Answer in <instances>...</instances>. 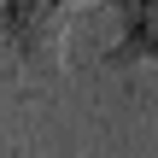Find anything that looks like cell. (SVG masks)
Wrapping results in <instances>:
<instances>
[{
	"instance_id": "6da1fadb",
	"label": "cell",
	"mask_w": 158,
	"mask_h": 158,
	"mask_svg": "<svg viewBox=\"0 0 158 158\" xmlns=\"http://www.w3.org/2000/svg\"><path fill=\"white\" fill-rule=\"evenodd\" d=\"M0 18H6V35H12L18 70L35 76L41 88H53V82L64 76L70 6H59V0H0Z\"/></svg>"
},
{
	"instance_id": "7a4b0ae2",
	"label": "cell",
	"mask_w": 158,
	"mask_h": 158,
	"mask_svg": "<svg viewBox=\"0 0 158 158\" xmlns=\"http://www.w3.org/2000/svg\"><path fill=\"white\" fill-rule=\"evenodd\" d=\"M135 64H158V0H129L123 35L106 47V70H135Z\"/></svg>"
},
{
	"instance_id": "3957f363",
	"label": "cell",
	"mask_w": 158,
	"mask_h": 158,
	"mask_svg": "<svg viewBox=\"0 0 158 158\" xmlns=\"http://www.w3.org/2000/svg\"><path fill=\"white\" fill-rule=\"evenodd\" d=\"M12 76H23L18 70V53H12V35H6V18H0V94H6V82Z\"/></svg>"
},
{
	"instance_id": "277c9868",
	"label": "cell",
	"mask_w": 158,
	"mask_h": 158,
	"mask_svg": "<svg viewBox=\"0 0 158 158\" xmlns=\"http://www.w3.org/2000/svg\"><path fill=\"white\" fill-rule=\"evenodd\" d=\"M59 6H117V12H123L129 0H59Z\"/></svg>"
}]
</instances>
